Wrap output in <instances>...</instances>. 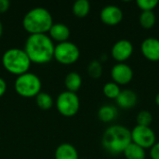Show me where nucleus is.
<instances>
[{"mask_svg": "<svg viewBox=\"0 0 159 159\" xmlns=\"http://www.w3.org/2000/svg\"><path fill=\"white\" fill-rule=\"evenodd\" d=\"M55 46L50 36L43 34H30L25 42L24 51L31 62L44 64L54 58Z\"/></svg>", "mask_w": 159, "mask_h": 159, "instance_id": "1", "label": "nucleus"}, {"mask_svg": "<svg viewBox=\"0 0 159 159\" xmlns=\"http://www.w3.org/2000/svg\"><path fill=\"white\" fill-rule=\"evenodd\" d=\"M131 143L130 130L122 125H114L106 129L102 139L103 148L112 155L123 154Z\"/></svg>", "mask_w": 159, "mask_h": 159, "instance_id": "2", "label": "nucleus"}, {"mask_svg": "<svg viewBox=\"0 0 159 159\" xmlns=\"http://www.w3.org/2000/svg\"><path fill=\"white\" fill-rule=\"evenodd\" d=\"M53 25L50 12L45 7H37L29 10L23 17L22 26L30 34H43L49 32Z\"/></svg>", "mask_w": 159, "mask_h": 159, "instance_id": "3", "label": "nucleus"}, {"mask_svg": "<svg viewBox=\"0 0 159 159\" xmlns=\"http://www.w3.org/2000/svg\"><path fill=\"white\" fill-rule=\"evenodd\" d=\"M2 64L7 72L19 76L28 73L31 61L24 49L9 48L2 56Z\"/></svg>", "mask_w": 159, "mask_h": 159, "instance_id": "4", "label": "nucleus"}, {"mask_svg": "<svg viewBox=\"0 0 159 159\" xmlns=\"http://www.w3.org/2000/svg\"><path fill=\"white\" fill-rule=\"evenodd\" d=\"M41 80L33 73H25L17 77L14 88L16 92L24 98L36 97L41 90Z\"/></svg>", "mask_w": 159, "mask_h": 159, "instance_id": "5", "label": "nucleus"}, {"mask_svg": "<svg viewBox=\"0 0 159 159\" xmlns=\"http://www.w3.org/2000/svg\"><path fill=\"white\" fill-rule=\"evenodd\" d=\"M56 107L61 115L67 117L74 116L77 114L80 107L79 98L75 92L63 91L57 97Z\"/></svg>", "mask_w": 159, "mask_h": 159, "instance_id": "6", "label": "nucleus"}, {"mask_svg": "<svg viewBox=\"0 0 159 159\" xmlns=\"http://www.w3.org/2000/svg\"><path fill=\"white\" fill-rule=\"evenodd\" d=\"M80 56L78 47L70 41L59 43L55 46L54 59L62 64H73L76 62Z\"/></svg>", "mask_w": 159, "mask_h": 159, "instance_id": "7", "label": "nucleus"}, {"mask_svg": "<svg viewBox=\"0 0 159 159\" xmlns=\"http://www.w3.org/2000/svg\"><path fill=\"white\" fill-rule=\"evenodd\" d=\"M131 132V142L140 147L150 149L157 143V136L155 131L150 127H143L136 125Z\"/></svg>", "mask_w": 159, "mask_h": 159, "instance_id": "8", "label": "nucleus"}, {"mask_svg": "<svg viewBox=\"0 0 159 159\" xmlns=\"http://www.w3.org/2000/svg\"><path fill=\"white\" fill-rule=\"evenodd\" d=\"M111 77L118 86H125L132 81L133 70L125 62H117L111 70Z\"/></svg>", "mask_w": 159, "mask_h": 159, "instance_id": "9", "label": "nucleus"}, {"mask_svg": "<svg viewBox=\"0 0 159 159\" xmlns=\"http://www.w3.org/2000/svg\"><path fill=\"white\" fill-rule=\"evenodd\" d=\"M134 48L132 43L128 39L118 40L114 44L111 49L112 57L117 62H125L133 54Z\"/></svg>", "mask_w": 159, "mask_h": 159, "instance_id": "10", "label": "nucleus"}, {"mask_svg": "<svg viewBox=\"0 0 159 159\" xmlns=\"http://www.w3.org/2000/svg\"><path fill=\"white\" fill-rule=\"evenodd\" d=\"M101 20L109 26H115L119 24L123 20V11L122 9L115 5L105 6L100 14Z\"/></svg>", "mask_w": 159, "mask_h": 159, "instance_id": "11", "label": "nucleus"}, {"mask_svg": "<svg viewBox=\"0 0 159 159\" xmlns=\"http://www.w3.org/2000/svg\"><path fill=\"white\" fill-rule=\"evenodd\" d=\"M141 52L150 61H159V39L156 37L145 38L141 44Z\"/></svg>", "mask_w": 159, "mask_h": 159, "instance_id": "12", "label": "nucleus"}, {"mask_svg": "<svg viewBox=\"0 0 159 159\" xmlns=\"http://www.w3.org/2000/svg\"><path fill=\"white\" fill-rule=\"evenodd\" d=\"M116 102L120 108L130 109L136 105L138 102V96L131 89H123L116 99Z\"/></svg>", "mask_w": 159, "mask_h": 159, "instance_id": "13", "label": "nucleus"}, {"mask_svg": "<svg viewBox=\"0 0 159 159\" xmlns=\"http://www.w3.org/2000/svg\"><path fill=\"white\" fill-rule=\"evenodd\" d=\"M48 33L51 39H54L60 43L68 41L70 36V29L63 23H53Z\"/></svg>", "mask_w": 159, "mask_h": 159, "instance_id": "14", "label": "nucleus"}, {"mask_svg": "<svg viewBox=\"0 0 159 159\" xmlns=\"http://www.w3.org/2000/svg\"><path fill=\"white\" fill-rule=\"evenodd\" d=\"M55 159H79L75 146L70 143H61L55 151Z\"/></svg>", "mask_w": 159, "mask_h": 159, "instance_id": "15", "label": "nucleus"}, {"mask_svg": "<svg viewBox=\"0 0 159 159\" xmlns=\"http://www.w3.org/2000/svg\"><path fill=\"white\" fill-rule=\"evenodd\" d=\"M64 84L68 91L75 93L82 86V77L78 73L71 72L65 76Z\"/></svg>", "mask_w": 159, "mask_h": 159, "instance_id": "16", "label": "nucleus"}, {"mask_svg": "<svg viewBox=\"0 0 159 159\" xmlns=\"http://www.w3.org/2000/svg\"><path fill=\"white\" fill-rule=\"evenodd\" d=\"M117 116V109L112 105H103L98 111V117L104 123L112 122Z\"/></svg>", "mask_w": 159, "mask_h": 159, "instance_id": "17", "label": "nucleus"}, {"mask_svg": "<svg viewBox=\"0 0 159 159\" xmlns=\"http://www.w3.org/2000/svg\"><path fill=\"white\" fill-rule=\"evenodd\" d=\"M123 155L127 159H145V150L139 145L131 143L123 152Z\"/></svg>", "mask_w": 159, "mask_h": 159, "instance_id": "18", "label": "nucleus"}, {"mask_svg": "<svg viewBox=\"0 0 159 159\" xmlns=\"http://www.w3.org/2000/svg\"><path fill=\"white\" fill-rule=\"evenodd\" d=\"M90 10V4L88 0H77L73 5V13L78 18H85Z\"/></svg>", "mask_w": 159, "mask_h": 159, "instance_id": "19", "label": "nucleus"}, {"mask_svg": "<svg viewBox=\"0 0 159 159\" xmlns=\"http://www.w3.org/2000/svg\"><path fill=\"white\" fill-rule=\"evenodd\" d=\"M140 24L144 29H151L157 22V17L154 11H142L139 18Z\"/></svg>", "mask_w": 159, "mask_h": 159, "instance_id": "20", "label": "nucleus"}, {"mask_svg": "<svg viewBox=\"0 0 159 159\" xmlns=\"http://www.w3.org/2000/svg\"><path fill=\"white\" fill-rule=\"evenodd\" d=\"M35 101L37 106L42 110H48L53 105V100L51 96L46 92H40L35 97Z\"/></svg>", "mask_w": 159, "mask_h": 159, "instance_id": "21", "label": "nucleus"}, {"mask_svg": "<svg viewBox=\"0 0 159 159\" xmlns=\"http://www.w3.org/2000/svg\"><path fill=\"white\" fill-rule=\"evenodd\" d=\"M102 91L105 97H107L108 99L116 100L118 97L121 89H120V87L115 82H108L103 86Z\"/></svg>", "mask_w": 159, "mask_h": 159, "instance_id": "22", "label": "nucleus"}, {"mask_svg": "<svg viewBox=\"0 0 159 159\" xmlns=\"http://www.w3.org/2000/svg\"><path fill=\"white\" fill-rule=\"evenodd\" d=\"M136 122L138 126H143V127H150L153 122V116L149 111L143 110L139 112V114L136 116Z\"/></svg>", "mask_w": 159, "mask_h": 159, "instance_id": "23", "label": "nucleus"}, {"mask_svg": "<svg viewBox=\"0 0 159 159\" xmlns=\"http://www.w3.org/2000/svg\"><path fill=\"white\" fill-rule=\"evenodd\" d=\"M88 73L92 78H99L102 75V67L99 61H92L88 66Z\"/></svg>", "mask_w": 159, "mask_h": 159, "instance_id": "24", "label": "nucleus"}, {"mask_svg": "<svg viewBox=\"0 0 159 159\" xmlns=\"http://www.w3.org/2000/svg\"><path fill=\"white\" fill-rule=\"evenodd\" d=\"M136 4L142 11H153L159 2L157 0H137Z\"/></svg>", "mask_w": 159, "mask_h": 159, "instance_id": "25", "label": "nucleus"}, {"mask_svg": "<svg viewBox=\"0 0 159 159\" xmlns=\"http://www.w3.org/2000/svg\"><path fill=\"white\" fill-rule=\"evenodd\" d=\"M150 157L151 159H159V142L156 143L151 148H150Z\"/></svg>", "mask_w": 159, "mask_h": 159, "instance_id": "26", "label": "nucleus"}, {"mask_svg": "<svg viewBox=\"0 0 159 159\" xmlns=\"http://www.w3.org/2000/svg\"><path fill=\"white\" fill-rule=\"evenodd\" d=\"M10 6V2L8 0H0V13L6 12Z\"/></svg>", "mask_w": 159, "mask_h": 159, "instance_id": "27", "label": "nucleus"}, {"mask_svg": "<svg viewBox=\"0 0 159 159\" xmlns=\"http://www.w3.org/2000/svg\"><path fill=\"white\" fill-rule=\"evenodd\" d=\"M6 90H7V83L3 78L0 77V97H2L6 93Z\"/></svg>", "mask_w": 159, "mask_h": 159, "instance_id": "28", "label": "nucleus"}, {"mask_svg": "<svg viewBox=\"0 0 159 159\" xmlns=\"http://www.w3.org/2000/svg\"><path fill=\"white\" fill-rule=\"evenodd\" d=\"M156 104L159 106V93L157 94V96H156Z\"/></svg>", "mask_w": 159, "mask_h": 159, "instance_id": "29", "label": "nucleus"}, {"mask_svg": "<svg viewBox=\"0 0 159 159\" xmlns=\"http://www.w3.org/2000/svg\"><path fill=\"white\" fill-rule=\"evenodd\" d=\"M2 34H3V25H2V22L0 20V38L2 36Z\"/></svg>", "mask_w": 159, "mask_h": 159, "instance_id": "30", "label": "nucleus"}]
</instances>
